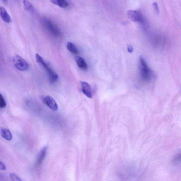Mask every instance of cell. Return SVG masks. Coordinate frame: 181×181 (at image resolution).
<instances>
[{"label": "cell", "mask_w": 181, "mask_h": 181, "mask_svg": "<svg viewBox=\"0 0 181 181\" xmlns=\"http://www.w3.org/2000/svg\"><path fill=\"white\" fill-rule=\"evenodd\" d=\"M50 1L52 3L61 8H66L68 6V3L66 0H50Z\"/></svg>", "instance_id": "cell-12"}, {"label": "cell", "mask_w": 181, "mask_h": 181, "mask_svg": "<svg viewBox=\"0 0 181 181\" xmlns=\"http://www.w3.org/2000/svg\"><path fill=\"white\" fill-rule=\"evenodd\" d=\"M67 46L68 50L70 51L71 53H74V54H77L79 53L78 50L72 43L70 42H68Z\"/></svg>", "instance_id": "cell-13"}, {"label": "cell", "mask_w": 181, "mask_h": 181, "mask_svg": "<svg viewBox=\"0 0 181 181\" xmlns=\"http://www.w3.org/2000/svg\"><path fill=\"white\" fill-rule=\"evenodd\" d=\"M0 132H1L2 137L4 139L7 140V141H10L12 139V135L10 131L8 129L4 128H1Z\"/></svg>", "instance_id": "cell-11"}, {"label": "cell", "mask_w": 181, "mask_h": 181, "mask_svg": "<svg viewBox=\"0 0 181 181\" xmlns=\"http://www.w3.org/2000/svg\"><path fill=\"white\" fill-rule=\"evenodd\" d=\"M140 74L144 81H149L153 77L152 71L149 67L145 59L143 57L140 58Z\"/></svg>", "instance_id": "cell-1"}, {"label": "cell", "mask_w": 181, "mask_h": 181, "mask_svg": "<svg viewBox=\"0 0 181 181\" xmlns=\"http://www.w3.org/2000/svg\"><path fill=\"white\" fill-rule=\"evenodd\" d=\"M127 14L128 19L133 22H142L143 21V17L138 11L129 10Z\"/></svg>", "instance_id": "cell-4"}, {"label": "cell", "mask_w": 181, "mask_h": 181, "mask_svg": "<svg viewBox=\"0 0 181 181\" xmlns=\"http://www.w3.org/2000/svg\"><path fill=\"white\" fill-rule=\"evenodd\" d=\"M36 59L37 63H39L45 69L48 75L50 81L51 83L55 82L57 80L58 75L47 64L45 63L43 58L38 53H36Z\"/></svg>", "instance_id": "cell-2"}, {"label": "cell", "mask_w": 181, "mask_h": 181, "mask_svg": "<svg viewBox=\"0 0 181 181\" xmlns=\"http://www.w3.org/2000/svg\"><path fill=\"white\" fill-rule=\"evenodd\" d=\"M153 6L155 11L156 12L157 14H159V10L158 4H157L156 2H154V3L153 4Z\"/></svg>", "instance_id": "cell-17"}, {"label": "cell", "mask_w": 181, "mask_h": 181, "mask_svg": "<svg viewBox=\"0 0 181 181\" xmlns=\"http://www.w3.org/2000/svg\"><path fill=\"white\" fill-rule=\"evenodd\" d=\"M6 169V167L5 164L2 162L0 161V169L2 171H5Z\"/></svg>", "instance_id": "cell-18"}, {"label": "cell", "mask_w": 181, "mask_h": 181, "mask_svg": "<svg viewBox=\"0 0 181 181\" xmlns=\"http://www.w3.org/2000/svg\"><path fill=\"white\" fill-rule=\"evenodd\" d=\"M4 2H5V3H6V2L7 1V0H2Z\"/></svg>", "instance_id": "cell-20"}, {"label": "cell", "mask_w": 181, "mask_h": 181, "mask_svg": "<svg viewBox=\"0 0 181 181\" xmlns=\"http://www.w3.org/2000/svg\"><path fill=\"white\" fill-rule=\"evenodd\" d=\"M10 176L11 179L13 181H21L20 178L16 175V174L14 173H11Z\"/></svg>", "instance_id": "cell-16"}, {"label": "cell", "mask_w": 181, "mask_h": 181, "mask_svg": "<svg viewBox=\"0 0 181 181\" xmlns=\"http://www.w3.org/2000/svg\"><path fill=\"white\" fill-rule=\"evenodd\" d=\"M44 23L46 29L50 33L56 36L60 35V32L57 27L51 21L48 19H45Z\"/></svg>", "instance_id": "cell-5"}, {"label": "cell", "mask_w": 181, "mask_h": 181, "mask_svg": "<svg viewBox=\"0 0 181 181\" xmlns=\"http://www.w3.org/2000/svg\"><path fill=\"white\" fill-rule=\"evenodd\" d=\"M6 106V103L2 94H0V108H3Z\"/></svg>", "instance_id": "cell-15"}, {"label": "cell", "mask_w": 181, "mask_h": 181, "mask_svg": "<svg viewBox=\"0 0 181 181\" xmlns=\"http://www.w3.org/2000/svg\"><path fill=\"white\" fill-rule=\"evenodd\" d=\"M12 61L15 67L18 70L26 71L29 68V64L27 62L19 55L15 56Z\"/></svg>", "instance_id": "cell-3"}, {"label": "cell", "mask_w": 181, "mask_h": 181, "mask_svg": "<svg viewBox=\"0 0 181 181\" xmlns=\"http://www.w3.org/2000/svg\"><path fill=\"white\" fill-rule=\"evenodd\" d=\"M23 4L25 9L27 11H32L34 9L33 5L28 0H23Z\"/></svg>", "instance_id": "cell-14"}, {"label": "cell", "mask_w": 181, "mask_h": 181, "mask_svg": "<svg viewBox=\"0 0 181 181\" xmlns=\"http://www.w3.org/2000/svg\"><path fill=\"white\" fill-rule=\"evenodd\" d=\"M81 90L84 94L88 98L92 97V94L91 87L89 83L85 82H82L81 83Z\"/></svg>", "instance_id": "cell-7"}, {"label": "cell", "mask_w": 181, "mask_h": 181, "mask_svg": "<svg viewBox=\"0 0 181 181\" xmlns=\"http://www.w3.org/2000/svg\"><path fill=\"white\" fill-rule=\"evenodd\" d=\"M128 50L129 53H132L133 51V47L132 46H131V45H130V46H128Z\"/></svg>", "instance_id": "cell-19"}, {"label": "cell", "mask_w": 181, "mask_h": 181, "mask_svg": "<svg viewBox=\"0 0 181 181\" xmlns=\"http://www.w3.org/2000/svg\"><path fill=\"white\" fill-rule=\"evenodd\" d=\"M75 60L77 65L82 70H87V63L82 57L79 56H77L75 57Z\"/></svg>", "instance_id": "cell-9"}, {"label": "cell", "mask_w": 181, "mask_h": 181, "mask_svg": "<svg viewBox=\"0 0 181 181\" xmlns=\"http://www.w3.org/2000/svg\"><path fill=\"white\" fill-rule=\"evenodd\" d=\"M0 16L3 20L6 23H10L12 21L9 15L3 6L0 7Z\"/></svg>", "instance_id": "cell-8"}, {"label": "cell", "mask_w": 181, "mask_h": 181, "mask_svg": "<svg viewBox=\"0 0 181 181\" xmlns=\"http://www.w3.org/2000/svg\"><path fill=\"white\" fill-rule=\"evenodd\" d=\"M47 148L46 147H45L43 149L41 150L37 158V161L36 162V166H39L42 164V163L43 161L45 158V156L46 154Z\"/></svg>", "instance_id": "cell-10"}, {"label": "cell", "mask_w": 181, "mask_h": 181, "mask_svg": "<svg viewBox=\"0 0 181 181\" xmlns=\"http://www.w3.org/2000/svg\"><path fill=\"white\" fill-rule=\"evenodd\" d=\"M44 103L49 108L54 111H56L58 109L57 103L52 97L50 96H46L44 98Z\"/></svg>", "instance_id": "cell-6"}]
</instances>
